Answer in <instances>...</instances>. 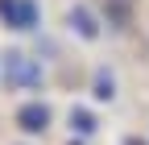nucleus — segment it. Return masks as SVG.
Returning a JSON list of instances; mask_svg holds the SVG:
<instances>
[{"label":"nucleus","instance_id":"nucleus-1","mask_svg":"<svg viewBox=\"0 0 149 145\" xmlns=\"http://www.w3.org/2000/svg\"><path fill=\"white\" fill-rule=\"evenodd\" d=\"M21 120H29L25 129H42V124H46V108H42V112H37V108H29V112H21Z\"/></svg>","mask_w":149,"mask_h":145}]
</instances>
